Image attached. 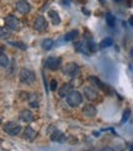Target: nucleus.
<instances>
[{"label":"nucleus","mask_w":133,"mask_h":151,"mask_svg":"<svg viewBox=\"0 0 133 151\" xmlns=\"http://www.w3.org/2000/svg\"><path fill=\"white\" fill-rule=\"evenodd\" d=\"M78 36H79V31H78V29H73V31H69L68 33H65V36H64V42L74 41Z\"/></svg>","instance_id":"obj_17"},{"label":"nucleus","mask_w":133,"mask_h":151,"mask_svg":"<svg viewBox=\"0 0 133 151\" xmlns=\"http://www.w3.org/2000/svg\"><path fill=\"white\" fill-rule=\"evenodd\" d=\"M33 28L38 32H43L47 29V21L43 16H37L33 21Z\"/></svg>","instance_id":"obj_7"},{"label":"nucleus","mask_w":133,"mask_h":151,"mask_svg":"<svg viewBox=\"0 0 133 151\" xmlns=\"http://www.w3.org/2000/svg\"><path fill=\"white\" fill-rule=\"evenodd\" d=\"M85 41H86V47H87L89 52L94 53V52H96V50H98V46H96V44H95V42H94L91 38H87V40H85Z\"/></svg>","instance_id":"obj_22"},{"label":"nucleus","mask_w":133,"mask_h":151,"mask_svg":"<svg viewBox=\"0 0 133 151\" xmlns=\"http://www.w3.org/2000/svg\"><path fill=\"white\" fill-rule=\"evenodd\" d=\"M129 151H133V144L129 145Z\"/></svg>","instance_id":"obj_32"},{"label":"nucleus","mask_w":133,"mask_h":151,"mask_svg":"<svg viewBox=\"0 0 133 151\" xmlns=\"http://www.w3.org/2000/svg\"><path fill=\"white\" fill-rule=\"evenodd\" d=\"M81 102H83V95H81L79 91H72L68 96H66V103L73 108L80 106Z\"/></svg>","instance_id":"obj_2"},{"label":"nucleus","mask_w":133,"mask_h":151,"mask_svg":"<svg viewBox=\"0 0 133 151\" xmlns=\"http://www.w3.org/2000/svg\"><path fill=\"white\" fill-rule=\"evenodd\" d=\"M75 49L79 52V53H85L87 47H86V41H80V42H77L75 43Z\"/></svg>","instance_id":"obj_18"},{"label":"nucleus","mask_w":133,"mask_h":151,"mask_svg":"<svg viewBox=\"0 0 133 151\" xmlns=\"http://www.w3.org/2000/svg\"><path fill=\"white\" fill-rule=\"evenodd\" d=\"M5 25H6V27L12 29V31H20L22 27L21 21L15 16V15H7L5 17Z\"/></svg>","instance_id":"obj_4"},{"label":"nucleus","mask_w":133,"mask_h":151,"mask_svg":"<svg viewBox=\"0 0 133 151\" xmlns=\"http://www.w3.org/2000/svg\"><path fill=\"white\" fill-rule=\"evenodd\" d=\"M73 86H72V84H63L62 86H61V88L58 90V95L61 96V97H66L68 96L72 91H73Z\"/></svg>","instance_id":"obj_15"},{"label":"nucleus","mask_w":133,"mask_h":151,"mask_svg":"<svg viewBox=\"0 0 133 151\" xmlns=\"http://www.w3.org/2000/svg\"><path fill=\"white\" fill-rule=\"evenodd\" d=\"M84 95L85 97L89 100V101H95V100H98L99 99V92L96 91V87H90V86H87L84 88Z\"/></svg>","instance_id":"obj_11"},{"label":"nucleus","mask_w":133,"mask_h":151,"mask_svg":"<svg viewBox=\"0 0 133 151\" xmlns=\"http://www.w3.org/2000/svg\"><path fill=\"white\" fill-rule=\"evenodd\" d=\"M48 17L54 26H58L59 24H61V16H59V14L56 10H49L48 11Z\"/></svg>","instance_id":"obj_16"},{"label":"nucleus","mask_w":133,"mask_h":151,"mask_svg":"<svg viewBox=\"0 0 133 151\" xmlns=\"http://www.w3.org/2000/svg\"><path fill=\"white\" fill-rule=\"evenodd\" d=\"M99 1H100L101 4H106V1H107V0H99Z\"/></svg>","instance_id":"obj_31"},{"label":"nucleus","mask_w":133,"mask_h":151,"mask_svg":"<svg viewBox=\"0 0 133 151\" xmlns=\"http://www.w3.org/2000/svg\"><path fill=\"white\" fill-rule=\"evenodd\" d=\"M10 46L15 47V48H19L21 50H26L27 49V44L24 43V42H9Z\"/></svg>","instance_id":"obj_24"},{"label":"nucleus","mask_w":133,"mask_h":151,"mask_svg":"<svg viewBox=\"0 0 133 151\" xmlns=\"http://www.w3.org/2000/svg\"><path fill=\"white\" fill-rule=\"evenodd\" d=\"M129 117H131V109H126L124 112H123V114H122V120H121V123L123 124V123H126L127 120L129 119Z\"/></svg>","instance_id":"obj_26"},{"label":"nucleus","mask_w":133,"mask_h":151,"mask_svg":"<svg viewBox=\"0 0 133 151\" xmlns=\"http://www.w3.org/2000/svg\"><path fill=\"white\" fill-rule=\"evenodd\" d=\"M89 82H91V84L96 87V88H100L102 90V91H106V92H111V90L110 87L106 85V84H103V82L99 79V78H96V76H89Z\"/></svg>","instance_id":"obj_8"},{"label":"nucleus","mask_w":133,"mask_h":151,"mask_svg":"<svg viewBox=\"0 0 133 151\" xmlns=\"http://www.w3.org/2000/svg\"><path fill=\"white\" fill-rule=\"evenodd\" d=\"M51 140L52 141H56V142H61V144H63V142L66 141V137L65 135L59 130L57 129V128H54L53 132L51 133Z\"/></svg>","instance_id":"obj_9"},{"label":"nucleus","mask_w":133,"mask_h":151,"mask_svg":"<svg viewBox=\"0 0 133 151\" xmlns=\"http://www.w3.org/2000/svg\"><path fill=\"white\" fill-rule=\"evenodd\" d=\"M16 10L17 12L25 15V14H28L30 10H31V5H30L26 0H20V1L16 3Z\"/></svg>","instance_id":"obj_12"},{"label":"nucleus","mask_w":133,"mask_h":151,"mask_svg":"<svg viewBox=\"0 0 133 151\" xmlns=\"http://www.w3.org/2000/svg\"><path fill=\"white\" fill-rule=\"evenodd\" d=\"M20 81L22 82V84H25V85H32L33 82L36 81L35 71H32L31 69H26V68L21 69V71H20Z\"/></svg>","instance_id":"obj_1"},{"label":"nucleus","mask_w":133,"mask_h":151,"mask_svg":"<svg viewBox=\"0 0 133 151\" xmlns=\"http://www.w3.org/2000/svg\"><path fill=\"white\" fill-rule=\"evenodd\" d=\"M10 35H11V32H10V28L9 27H3L1 29H0V36H1V40L9 38Z\"/></svg>","instance_id":"obj_25"},{"label":"nucleus","mask_w":133,"mask_h":151,"mask_svg":"<svg viewBox=\"0 0 133 151\" xmlns=\"http://www.w3.org/2000/svg\"><path fill=\"white\" fill-rule=\"evenodd\" d=\"M21 129H22V127L19 123H16V122H7L3 127V130L6 134L11 135V137H16V135H19Z\"/></svg>","instance_id":"obj_3"},{"label":"nucleus","mask_w":133,"mask_h":151,"mask_svg":"<svg viewBox=\"0 0 133 151\" xmlns=\"http://www.w3.org/2000/svg\"><path fill=\"white\" fill-rule=\"evenodd\" d=\"M81 112H83L86 117H90V118L98 114V109H96L95 106H93V104H85L83 109H81Z\"/></svg>","instance_id":"obj_13"},{"label":"nucleus","mask_w":133,"mask_h":151,"mask_svg":"<svg viewBox=\"0 0 133 151\" xmlns=\"http://www.w3.org/2000/svg\"><path fill=\"white\" fill-rule=\"evenodd\" d=\"M129 55H131V58L133 59V47H132V49H131V52H129Z\"/></svg>","instance_id":"obj_30"},{"label":"nucleus","mask_w":133,"mask_h":151,"mask_svg":"<svg viewBox=\"0 0 133 151\" xmlns=\"http://www.w3.org/2000/svg\"><path fill=\"white\" fill-rule=\"evenodd\" d=\"M19 118L22 120V122H26V123H31V122H33V120H35L33 113L30 109H22L19 113Z\"/></svg>","instance_id":"obj_10"},{"label":"nucleus","mask_w":133,"mask_h":151,"mask_svg":"<svg viewBox=\"0 0 133 151\" xmlns=\"http://www.w3.org/2000/svg\"><path fill=\"white\" fill-rule=\"evenodd\" d=\"M113 1H115V3H122L123 0H113Z\"/></svg>","instance_id":"obj_33"},{"label":"nucleus","mask_w":133,"mask_h":151,"mask_svg":"<svg viewBox=\"0 0 133 151\" xmlns=\"http://www.w3.org/2000/svg\"><path fill=\"white\" fill-rule=\"evenodd\" d=\"M0 64H1V68H4V69H6V68H9V58H7V55L5 54V53L1 50V57H0Z\"/></svg>","instance_id":"obj_21"},{"label":"nucleus","mask_w":133,"mask_h":151,"mask_svg":"<svg viewBox=\"0 0 133 151\" xmlns=\"http://www.w3.org/2000/svg\"><path fill=\"white\" fill-rule=\"evenodd\" d=\"M44 65H46V68L49 70H53V71L58 70V69H61V66H62V59L58 57H48L46 59Z\"/></svg>","instance_id":"obj_5"},{"label":"nucleus","mask_w":133,"mask_h":151,"mask_svg":"<svg viewBox=\"0 0 133 151\" xmlns=\"http://www.w3.org/2000/svg\"><path fill=\"white\" fill-rule=\"evenodd\" d=\"M80 71V68L77 63H68L65 64V66L63 68V74L64 75H68L70 78H75L77 75Z\"/></svg>","instance_id":"obj_6"},{"label":"nucleus","mask_w":133,"mask_h":151,"mask_svg":"<svg viewBox=\"0 0 133 151\" xmlns=\"http://www.w3.org/2000/svg\"><path fill=\"white\" fill-rule=\"evenodd\" d=\"M53 44H54L53 40L46 38V40H43V41H42V48H43L44 50H51L52 47H53Z\"/></svg>","instance_id":"obj_20"},{"label":"nucleus","mask_w":133,"mask_h":151,"mask_svg":"<svg viewBox=\"0 0 133 151\" xmlns=\"http://www.w3.org/2000/svg\"><path fill=\"white\" fill-rule=\"evenodd\" d=\"M129 25H131V26H133V15L129 17Z\"/></svg>","instance_id":"obj_29"},{"label":"nucleus","mask_w":133,"mask_h":151,"mask_svg":"<svg viewBox=\"0 0 133 151\" xmlns=\"http://www.w3.org/2000/svg\"><path fill=\"white\" fill-rule=\"evenodd\" d=\"M112 43H113L112 38H105V40H102V41L100 42L99 48H100V49H105V48H107V47H110V46H112Z\"/></svg>","instance_id":"obj_23"},{"label":"nucleus","mask_w":133,"mask_h":151,"mask_svg":"<svg viewBox=\"0 0 133 151\" xmlns=\"http://www.w3.org/2000/svg\"><path fill=\"white\" fill-rule=\"evenodd\" d=\"M57 86H58L57 81H56V80H52V81H51V85H49V90H52V91H56Z\"/></svg>","instance_id":"obj_27"},{"label":"nucleus","mask_w":133,"mask_h":151,"mask_svg":"<svg viewBox=\"0 0 133 151\" xmlns=\"http://www.w3.org/2000/svg\"><path fill=\"white\" fill-rule=\"evenodd\" d=\"M62 1H63V4H66V5H68L69 3H72V0H62Z\"/></svg>","instance_id":"obj_28"},{"label":"nucleus","mask_w":133,"mask_h":151,"mask_svg":"<svg viewBox=\"0 0 133 151\" xmlns=\"http://www.w3.org/2000/svg\"><path fill=\"white\" fill-rule=\"evenodd\" d=\"M36 135H37V133L32 129L31 127H26L25 129H24V139L25 140H27V141H32L35 138H36Z\"/></svg>","instance_id":"obj_14"},{"label":"nucleus","mask_w":133,"mask_h":151,"mask_svg":"<svg viewBox=\"0 0 133 151\" xmlns=\"http://www.w3.org/2000/svg\"><path fill=\"white\" fill-rule=\"evenodd\" d=\"M105 20H106V24L110 26V27H115V24H116V19L115 16L111 12H107L105 15Z\"/></svg>","instance_id":"obj_19"}]
</instances>
